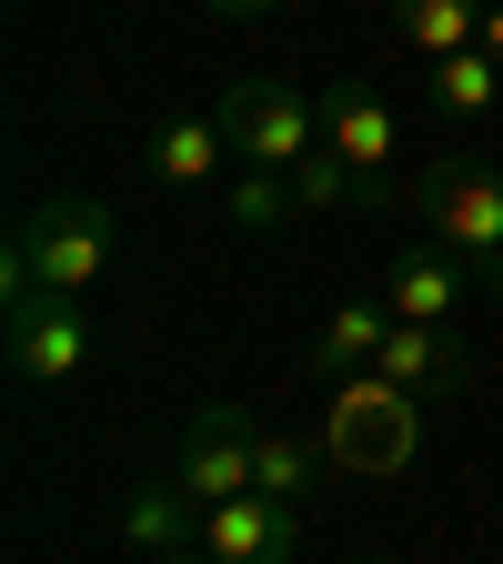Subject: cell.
Returning <instances> with one entry per match:
<instances>
[{
  "instance_id": "6da1fadb",
  "label": "cell",
  "mask_w": 503,
  "mask_h": 564,
  "mask_svg": "<svg viewBox=\"0 0 503 564\" xmlns=\"http://www.w3.org/2000/svg\"><path fill=\"white\" fill-rule=\"evenodd\" d=\"M222 131H232V162L262 172V182H293L303 212L352 202V172L332 162V141H322V101H303L293 82H232L222 91Z\"/></svg>"
},
{
  "instance_id": "7a4b0ae2",
  "label": "cell",
  "mask_w": 503,
  "mask_h": 564,
  "mask_svg": "<svg viewBox=\"0 0 503 564\" xmlns=\"http://www.w3.org/2000/svg\"><path fill=\"white\" fill-rule=\"evenodd\" d=\"M101 262H111V202L51 192V202L21 212V232H11V293H70L81 303Z\"/></svg>"
},
{
  "instance_id": "3957f363",
  "label": "cell",
  "mask_w": 503,
  "mask_h": 564,
  "mask_svg": "<svg viewBox=\"0 0 503 564\" xmlns=\"http://www.w3.org/2000/svg\"><path fill=\"white\" fill-rule=\"evenodd\" d=\"M413 212L434 223V242L473 272V282H503V172L493 162H423L413 172Z\"/></svg>"
},
{
  "instance_id": "277c9868",
  "label": "cell",
  "mask_w": 503,
  "mask_h": 564,
  "mask_svg": "<svg viewBox=\"0 0 503 564\" xmlns=\"http://www.w3.org/2000/svg\"><path fill=\"white\" fill-rule=\"evenodd\" d=\"M413 423H423L413 393H393L383 373H352V383H332V403H322V454H332L342 474H393V464L413 454Z\"/></svg>"
},
{
  "instance_id": "5b68a950",
  "label": "cell",
  "mask_w": 503,
  "mask_h": 564,
  "mask_svg": "<svg viewBox=\"0 0 503 564\" xmlns=\"http://www.w3.org/2000/svg\"><path fill=\"white\" fill-rule=\"evenodd\" d=\"M322 141H332V162L352 172V202L413 192V172H393V162H403V121H393V101H383L373 82H332V91H322Z\"/></svg>"
},
{
  "instance_id": "8992f818",
  "label": "cell",
  "mask_w": 503,
  "mask_h": 564,
  "mask_svg": "<svg viewBox=\"0 0 503 564\" xmlns=\"http://www.w3.org/2000/svg\"><path fill=\"white\" fill-rule=\"evenodd\" d=\"M252 464H262V413L252 403H201L192 423H182V454H172V484L192 494V505L211 514V505H232V494H252Z\"/></svg>"
},
{
  "instance_id": "52a82bcc",
  "label": "cell",
  "mask_w": 503,
  "mask_h": 564,
  "mask_svg": "<svg viewBox=\"0 0 503 564\" xmlns=\"http://www.w3.org/2000/svg\"><path fill=\"white\" fill-rule=\"evenodd\" d=\"M0 343H11V373L21 383H70V373L91 364V313L70 303V293H11Z\"/></svg>"
},
{
  "instance_id": "ba28073f",
  "label": "cell",
  "mask_w": 503,
  "mask_h": 564,
  "mask_svg": "<svg viewBox=\"0 0 503 564\" xmlns=\"http://www.w3.org/2000/svg\"><path fill=\"white\" fill-rule=\"evenodd\" d=\"M293 554H303V505L232 494V505L201 514V564H293Z\"/></svg>"
},
{
  "instance_id": "9c48e42d",
  "label": "cell",
  "mask_w": 503,
  "mask_h": 564,
  "mask_svg": "<svg viewBox=\"0 0 503 564\" xmlns=\"http://www.w3.org/2000/svg\"><path fill=\"white\" fill-rule=\"evenodd\" d=\"M463 262L444 252V242H403L393 262H383V313L393 323H434V333H453L463 323Z\"/></svg>"
},
{
  "instance_id": "30bf717a",
  "label": "cell",
  "mask_w": 503,
  "mask_h": 564,
  "mask_svg": "<svg viewBox=\"0 0 503 564\" xmlns=\"http://www.w3.org/2000/svg\"><path fill=\"white\" fill-rule=\"evenodd\" d=\"M232 162V131H222V111H172L162 131H152V152H141V172H152L162 192H192V182H211Z\"/></svg>"
},
{
  "instance_id": "8fae6325",
  "label": "cell",
  "mask_w": 503,
  "mask_h": 564,
  "mask_svg": "<svg viewBox=\"0 0 503 564\" xmlns=\"http://www.w3.org/2000/svg\"><path fill=\"white\" fill-rule=\"evenodd\" d=\"M383 333H393L383 293H352V303H332V313H322V333H313L303 364H313L322 383H352V373H373V364H383Z\"/></svg>"
},
{
  "instance_id": "7c38bea8",
  "label": "cell",
  "mask_w": 503,
  "mask_h": 564,
  "mask_svg": "<svg viewBox=\"0 0 503 564\" xmlns=\"http://www.w3.org/2000/svg\"><path fill=\"white\" fill-rule=\"evenodd\" d=\"M121 544L141 564H162V554H201V505L182 484H131L121 494Z\"/></svg>"
},
{
  "instance_id": "4fadbf2b",
  "label": "cell",
  "mask_w": 503,
  "mask_h": 564,
  "mask_svg": "<svg viewBox=\"0 0 503 564\" xmlns=\"http://www.w3.org/2000/svg\"><path fill=\"white\" fill-rule=\"evenodd\" d=\"M373 373H383L393 393H413V403H434V393H453V383H463V343H453V333H434V323H393Z\"/></svg>"
},
{
  "instance_id": "5bb4252c",
  "label": "cell",
  "mask_w": 503,
  "mask_h": 564,
  "mask_svg": "<svg viewBox=\"0 0 503 564\" xmlns=\"http://www.w3.org/2000/svg\"><path fill=\"white\" fill-rule=\"evenodd\" d=\"M383 21H393V41H403V51L453 61V51H473V41H483V0H383Z\"/></svg>"
},
{
  "instance_id": "9a60e30c",
  "label": "cell",
  "mask_w": 503,
  "mask_h": 564,
  "mask_svg": "<svg viewBox=\"0 0 503 564\" xmlns=\"http://www.w3.org/2000/svg\"><path fill=\"white\" fill-rule=\"evenodd\" d=\"M423 91H434V111H444V121H493V111H503V61L473 41V51L434 61V82H423Z\"/></svg>"
},
{
  "instance_id": "2e32d148",
  "label": "cell",
  "mask_w": 503,
  "mask_h": 564,
  "mask_svg": "<svg viewBox=\"0 0 503 564\" xmlns=\"http://www.w3.org/2000/svg\"><path fill=\"white\" fill-rule=\"evenodd\" d=\"M252 494H272V505H313V444H303V434H272V423H262Z\"/></svg>"
},
{
  "instance_id": "e0dca14e",
  "label": "cell",
  "mask_w": 503,
  "mask_h": 564,
  "mask_svg": "<svg viewBox=\"0 0 503 564\" xmlns=\"http://www.w3.org/2000/svg\"><path fill=\"white\" fill-rule=\"evenodd\" d=\"M293 212H303V202H293V182H262V172H242V182H232V223H252V232L293 223Z\"/></svg>"
},
{
  "instance_id": "ac0fdd59",
  "label": "cell",
  "mask_w": 503,
  "mask_h": 564,
  "mask_svg": "<svg viewBox=\"0 0 503 564\" xmlns=\"http://www.w3.org/2000/svg\"><path fill=\"white\" fill-rule=\"evenodd\" d=\"M201 11H211V21H262L272 0H201Z\"/></svg>"
},
{
  "instance_id": "d6986e66",
  "label": "cell",
  "mask_w": 503,
  "mask_h": 564,
  "mask_svg": "<svg viewBox=\"0 0 503 564\" xmlns=\"http://www.w3.org/2000/svg\"><path fill=\"white\" fill-rule=\"evenodd\" d=\"M483 51L503 61V0H483Z\"/></svg>"
},
{
  "instance_id": "ffe728a7",
  "label": "cell",
  "mask_w": 503,
  "mask_h": 564,
  "mask_svg": "<svg viewBox=\"0 0 503 564\" xmlns=\"http://www.w3.org/2000/svg\"><path fill=\"white\" fill-rule=\"evenodd\" d=\"M162 564H201V554H162Z\"/></svg>"
}]
</instances>
